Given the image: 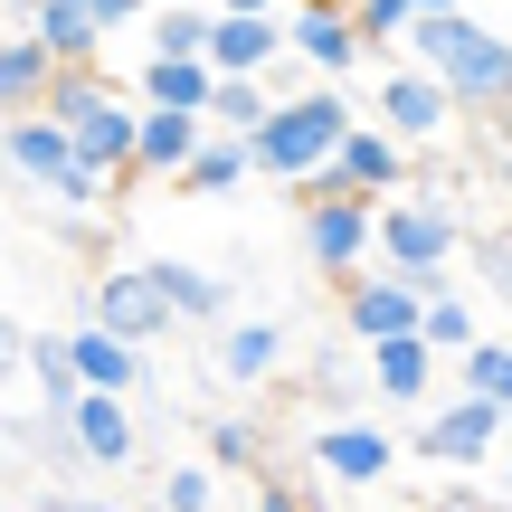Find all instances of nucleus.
Here are the masks:
<instances>
[{
    "instance_id": "nucleus-1",
    "label": "nucleus",
    "mask_w": 512,
    "mask_h": 512,
    "mask_svg": "<svg viewBox=\"0 0 512 512\" xmlns=\"http://www.w3.org/2000/svg\"><path fill=\"white\" fill-rule=\"evenodd\" d=\"M399 48L456 95V114H503L512 105V38H494L475 10H418Z\"/></svg>"
},
{
    "instance_id": "nucleus-2",
    "label": "nucleus",
    "mask_w": 512,
    "mask_h": 512,
    "mask_svg": "<svg viewBox=\"0 0 512 512\" xmlns=\"http://www.w3.org/2000/svg\"><path fill=\"white\" fill-rule=\"evenodd\" d=\"M351 124H361V114H351L342 76H323V86H294V95H275V114L247 133V143H256V171H266V181H294V190H304L313 171H323L332 152H342V133H351Z\"/></svg>"
},
{
    "instance_id": "nucleus-3",
    "label": "nucleus",
    "mask_w": 512,
    "mask_h": 512,
    "mask_svg": "<svg viewBox=\"0 0 512 512\" xmlns=\"http://www.w3.org/2000/svg\"><path fill=\"white\" fill-rule=\"evenodd\" d=\"M465 228L446 200H427V190H399V200H380V266L408 275L418 294H446V266H456Z\"/></svg>"
},
{
    "instance_id": "nucleus-4",
    "label": "nucleus",
    "mask_w": 512,
    "mask_h": 512,
    "mask_svg": "<svg viewBox=\"0 0 512 512\" xmlns=\"http://www.w3.org/2000/svg\"><path fill=\"white\" fill-rule=\"evenodd\" d=\"M48 114L76 133V152H86V162H105V171H133V133H143V105H133V95H114L95 67H57V86H48Z\"/></svg>"
},
{
    "instance_id": "nucleus-5",
    "label": "nucleus",
    "mask_w": 512,
    "mask_h": 512,
    "mask_svg": "<svg viewBox=\"0 0 512 512\" xmlns=\"http://www.w3.org/2000/svg\"><path fill=\"white\" fill-rule=\"evenodd\" d=\"M380 190H408V143L380 124V114H361V124L342 133V152H332L294 200H380Z\"/></svg>"
},
{
    "instance_id": "nucleus-6",
    "label": "nucleus",
    "mask_w": 512,
    "mask_h": 512,
    "mask_svg": "<svg viewBox=\"0 0 512 512\" xmlns=\"http://www.w3.org/2000/svg\"><path fill=\"white\" fill-rule=\"evenodd\" d=\"M48 446L86 475V465H133L143 456V427H133V408H124V389H76V408L67 418H48Z\"/></svg>"
},
{
    "instance_id": "nucleus-7",
    "label": "nucleus",
    "mask_w": 512,
    "mask_h": 512,
    "mask_svg": "<svg viewBox=\"0 0 512 512\" xmlns=\"http://www.w3.org/2000/svg\"><path fill=\"white\" fill-rule=\"evenodd\" d=\"M304 465L323 484H342V494H370V484H389V465H399V437H389L380 418H323L304 437Z\"/></svg>"
},
{
    "instance_id": "nucleus-8",
    "label": "nucleus",
    "mask_w": 512,
    "mask_h": 512,
    "mask_svg": "<svg viewBox=\"0 0 512 512\" xmlns=\"http://www.w3.org/2000/svg\"><path fill=\"white\" fill-rule=\"evenodd\" d=\"M361 256H380V200H304V266L351 285Z\"/></svg>"
},
{
    "instance_id": "nucleus-9",
    "label": "nucleus",
    "mask_w": 512,
    "mask_h": 512,
    "mask_svg": "<svg viewBox=\"0 0 512 512\" xmlns=\"http://www.w3.org/2000/svg\"><path fill=\"white\" fill-rule=\"evenodd\" d=\"M86 313H95L105 332H124V342H143V351L181 332V313H171V294L152 285V266H143V256H133V266H105V275H95Z\"/></svg>"
},
{
    "instance_id": "nucleus-10",
    "label": "nucleus",
    "mask_w": 512,
    "mask_h": 512,
    "mask_svg": "<svg viewBox=\"0 0 512 512\" xmlns=\"http://www.w3.org/2000/svg\"><path fill=\"white\" fill-rule=\"evenodd\" d=\"M285 38H294V57H304L313 76L370 67V38H361V19H351V0H294V10H285Z\"/></svg>"
},
{
    "instance_id": "nucleus-11",
    "label": "nucleus",
    "mask_w": 512,
    "mask_h": 512,
    "mask_svg": "<svg viewBox=\"0 0 512 512\" xmlns=\"http://www.w3.org/2000/svg\"><path fill=\"white\" fill-rule=\"evenodd\" d=\"M380 124L399 133L408 152H418V143H446V124H456V95H446L437 76L418 67V57H408V67H380Z\"/></svg>"
},
{
    "instance_id": "nucleus-12",
    "label": "nucleus",
    "mask_w": 512,
    "mask_h": 512,
    "mask_svg": "<svg viewBox=\"0 0 512 512\" xmlns=\"http://www.w3.org/2000/svg\"><path fill=\"white\" fill-rule=\"evenodd\" d=\"M503 427H512V408H494L484 389H456V399L418 427V446H427L437 465H484V456L503 446Z\"/></svg>"
},
{
    "instance_id": "nucleus-13",
    "label": "nucleus",
    "mask_w": 512,
    "mask_h": 512,
    "mask_svg": "<svg viewBox=\"0 0 512 512\" xmlns=\"http://www.w3.org/2000/svg\"><path fill=\"white\" fill-rule=\"evenodd\" d=\"M285 57H294L285 10H209V67L219 76H266Z\"/></svg>"
},
{
    "instance_id": "nucleus-14",
    "label": "nucleus",
    "mask_w": 512,
    "mask_h": 512,
    "mask_svg": "<svg viewBox=\"0 0 512 512\" xmlns=\"http://www.w3.org/2000/svg\"><path fill=\"white\" fill-rule=\"evenodd\" d=\"M418 313H427V294L408 285V275H351L342 285V323H351V342H399V332H418Z\"/></svg>"
},
{
    "instance_id": "nucleus-15",
    "label": "nucleus",
    "mask_w": 512,
    "mask_h": 512,
    "mask_svg": "<svg viewBox=\"0 0 512 512\" xmlns=\"http://www.w3.org/2000/svg\"><path fill=\"white\" fill-rule=\"evenodd\" d=\"M67 162H76V133L57 124L48 105H38V114H10V124H0V171H10V181L48 190V181H57Z\"/></svg>"
},
{
    "instance_id": "nucleus-16",
    "label": "nucleus",
    "mask_w": 512,
    "mask_h": 512,
    "mask_svg": "<svg viewBox=\"0 0 512 512\" xmlns=\"http://www.w3.org/2000/svg\"><path fill=\"white\" fill-rule=\"evenodd\" d=\"M200 143H209V114H181V105H143V133H133V181H181Z\"/></svg>"
},
{
    "instance_id": "nucleus-17",
    "label": "nucleus",
    "mask_w": 512,
    "mask_h": 512,
    "mask_svg": "<svg viewBox=\"0 0 512 512\" xmlns=\"http://www.w3.org/2000/svg\"><path fill=\"white\" fill-rule=\"evenodd\" d=\"M238 181H256V143H247V133H219V124H209V143L190 152V171H181L171 190H181V200H219V190H238Z\"/></svg>"
},
{
    "instance_id": "nucleus-18",
    "label": "nucleus",
    "mask_w": 512,
    "mask_h": 512,
    "mask_svg": "<svg viewBox=\"0 0 512 512\" xmlns=\"http://www.w3.org/2000/svg\"><path fill=\"white\" fill-rule=\"evenodd\" d=\"M29 29H38V48H48L57 67H95V48H105V19H95L86 0H38Z\"/></svg>"
},
{
    "instance_id": "nucleus-19",
    "label": "nucleus",
    "mask_w": 512,
    "mask_h": 512,
    "mask_svg": "<svg viewBox=\"0 0 512 512\" xmlns=\"http://www.w3.org/2000/svg\"><path fill=\"white\" fill-rule=\"evenodd\" d=\"M361 351H370V389H380V399H399V408L427 399V380H437V351H427L418 332H399V342H361Z\"/></svg>"
},
{
    "instance_id": "nucleus-20",
    "label": "nucleus",
    "mask_w": 512,
    "mask_h": 512,
    "mask_svg": "<svg viewBox=\"0 0 512 512\" xmlns=\"http://www.w3.org/2000/svg\"><path fill=\"white\" fill-rule=\"evenodd\" d=\"M143 361H152L143 342H124V332H105L86 313V332H76V370H86V389H124V399H133V389H143Z\"/></svg>"
},
{
    "instance_id": "nucleus-21",
    "label": "nucleus",
    "mask_w": 512,
    "mask_h": 512,
    "mask_svg": "<svg viewBox=\"0 0 512 512\" xmlns=\"http://www.w3.org/2000/svg\"><path fill=\"white\" fill-rule=\"evenodd\" d=\"M48 86H57V57L38 48V29L29 38H0V114H38Z\"/></svg>"
},
{
    "instance_id": "nucleus-22",
    "label": "nucleus",
    "mask_w": 512,
    "mask_h": 512,
    "mask_svg": "<svg viewBox=\"0 0 512 512\" xmlns=\"http://www.w3.org/2000/svg\"><path fill=\"white\" fill-rule=\"evenodd\" d=\"M143 105H181V114H209V86H219V67L209 57H143Z\"/></svg>"
},
{
    "instance_id": "nucleus-23",
    "label": "nucleus",
    "mask_w": 512,
    "mask_h": 512,
    "mask_svg": "<svg viewBox=\"0 0 512 512\" xmlns=\"http://www.w3.org/2000/svg\"><path fill=\"white\" fill-rule=\"evenodd\" d=\"M143 266H152V285L171 294L181 323H219V313H228V285H219L209 266H190V256H143Z\"/></svg>"
},
{
    "instance_id": "nucleus-24",
    "label": "nucleus",
    "mask_w": 512,
    "mask_h": 512,
    "mask_svg": "<svg viewBox=\"0 0 512 512\" xmlns=\"http://www.w3.org/2000/svg\"><path fill=\"white\" fill-rule=\"evenodd\" d=\"M285 342H294L285 323H238V332L219 342V370H228V389H256V380H275V370H285Z\"/></svg>"
},
{
    "instance_id": "nucleus-25",
    "label": "nucleus",
    "mask_w": 512,
    "mask_h": 512,
    "mask_svg": "<svg viewBox=\"0 0 512 512\" xmlns=\"http://www.w3.org/2000/svg\"><path fill=\"white\" fill-rule=\"evenodd\" d=\"M29 370H38V389H48V418H67L76 389H86V370H76V332H29Z\"/></svg>"
},
{
    "instance_id": "nucleus-26",
    "label": "nucleus",
    "mask_w": 512,
    "mask_h": 512,
    "mask_svg": "<svg viewBox=\"0 0 512 512\" xmlns=\"http://www.w3.org/2000/svg\"><path fill=\"white\" fill-rule=\"evenodd\" d=\"M143 57H209V10H190V0H152L143 19Z\"/></svg>"
},
{
    "instance_id": "nucleus-27",
    "label": "nucleus",
    "mask_w": 512,
    "mask_h": 512,
    "mask_svg": "<svg viewBox=\"0 0 512 512\" xmlns=\"http://www.w3.org/2000/svg\"><path fill=\"white\" fill-rule=\"evenodd\" d=\"M266 114H275L266 76H219V86H209V124H219V133H256Z\"/></svg>"
},
{
    "instance_id": "nucleus-28",
    "label": "nucleus",
    "mask_w": 512,
    "mask_h": 512,
    "mask_svg": "<svg viewBox=\"0 0 512 512\" xmlns=\"http://www.w3.org/2000/svg\"><path fill=\"white\" fill-rule=\"evenodd\" d=\"M418 342H427V351H456V361H465V351L484 342V332H475V304H465L456 285H446V294H427V313H418Z\"/></svg>"
},
{
    "instance_id": "nucleus-29",
    "label": "nucleus",
    "mask_w": 512,
    "mask_h": 512,
    "mask_svg": "<svg viewBox=\"0 0 512 512\" xmlns=\"http://www.w3.org/2000/svg\"><path fill=\"white\" fill-rule=\"evenodd\" d=\"M105 200H114V171H105V162H86V152H76V162L48 181V209H67V219H95Z\"/></svg>"
},
{
    "instance_id": "nucleus-30",
    "label": "nucleus",
    "mask_w": 512,
    "mask_h": 512,
    "mask_svg": "<svg viewBox=\"0 0 512 512\" xmlns=\"http://www.w3.org/2000/svg\"><path fill=\"white\" fill-rule=\"evenodd\" d=\"M209 465H228V475H256V465H266V437H256L247 418H209Z\"/></svg>"
},
{
    "instance_id": "nucleus-31",
    "label": "nucleus",
    "mask_w": 512,
    "mask_h": 512,
    "mask_svg": "<svg viewBox=\"0 0 512 512\" xmlns=\"http://www.w3.org/2000/svg\"><path fill=\"white\" fill-rule=\"evenodd\" d=\"M465 389H484L494 408H512V342H475L465 351Z\"/></svg>"
},
{
    "instance_id": "nucleus-32",
    "label": "nucleus",
    "mask_w": 512,
    "mask_h": 512,
    "mask_svg": "<svg viewBox=\"0 0 512 512\" xmlns=\"http://www.w3.org/2000/svg\"><path fill=\"white\" fill-rule=\"evenodd\" d=\"M351 19H361V38H370V48H399V38H408V19H418V0H351Z\"/></svg>"
},
{
    "instance_id": "nucleus-33",
    "label": "nucleus",
    "mask_w": 512,
    "mask_h": 512,
    "mask_svg": "<svg viewBox=\"0 0 512 512\" xmlns=\"http://www.w3.org/2000/svg\"><path fill=\"white\" fill-rule=\"evenodd\" d=\"M219 503V475H209V465H171L162 475V512H209Z\"/></svg>"
},
{
    "instance_id": "nucleus-34",
    "label": "nucleus",
    "mask_w": 512,
    "mask_h": 512,
    "mask_svg": "<svg viewBox=\"0 0 512 512\" xmlns=\"http://www.w3.org/2000/svg\"><path fill=\"white\" fill-rule=\"evenodd\" d=\"M86 10L105 19V38H114V29H143V19H152V0H86Z\"/></svg>"
},
{
    "instance_id": "nucleus-35",
    "label": "nucleus",
    "mask_w": 512,
    "mask_h": 512,
    "mask_svg": "<svg viewBox=\"0 0 512 512\" xmlns=\"http://www.w3.org/2000/svg\"><path fill=\"white\" fill-rule=\"evenodd\" d=\"M484 285H494V294H503V313H512V238L484 247Z\"/></svg>"
},
{
    "instance_id": "nucleus-36",
    "label": "nucleus",
    "mask_w": 512,
    "mask_h": 512,
    "mask_svg": "<svg viewBox=\"0 0 512 512\" xmlns=\"http://www.w3.org/2000/svg\"><path fill=\"white\" fill-rule=\"evenodd\" d=\"M29 512H124V503H95V494H38Z\"/></svg>"
},
{
    "instance_id": "nucleus-37",
    "label": "nucleus",
    "mask_w": 512,
    "mask_h": 512,
    "mask_svg": "<svg viewBox=\"0 0 512 512\" xmlns=\"http://www.w3.org/2000/svg\"><path fill=\"white\" fill-rule=\"evenodd\" d=\"M256 512H304V503H294V494H285V484H275V475H266V484H256Z\"/></svg>"
},
{
    "instance_id": "nucleus-38",
    "label": "nucleus",
    "mask_w": 512,
    "mask_h": 512,
    "mask_svg": "<svg viewBox=\"0 0 512 512\" xmlns=\"http://www.w3.org/2000/svg\"><path fill=\"white\" fill-rule=\"evenodd\" d=\"M219 10H294V0H219Z\"/></svg>"
},
{
    "instance_id": "nucleus-39",
    "label": "nucleus",
    "mask_w": 512,
    "mask_h": 512,
    "mask_svg": "<svg viewBox=\"0 0 512 512\" xmlns=\"http://www.w3.org/2000/svg\"><path fill=\"white\" fill-rule=\"evenodd\" d=\"M494 143H503V152H512V105H503V114H494Z\"/></svg>"
},
{
    "instance_id": "nucleus-40",
    "label": "nucleus",
    "mask_w": 512,
    "mask_h": 512,
    "mask_svg": "<svg viewBox=\"0 0 512 512\" xmlns=\"http://www.w3.org/2000/svg\"><path fill=\"white\" fill-rule=\"evenodd\" d=\"M19 361H29V351H0V389H10V370H19Z\"/></svg>"
},
{
    "instance_id": "nucleus-41",
    "label": "nucleus",
    "mask_w": 512,
    "mask_h": 512,
    "mask_svg": "<svg viewBox=\"0 0 512 512\" xmlns=\"http://www.w3.org/2000/svg\"><path fill=\"white\" fill-rule=\"evenodd\" d=\"M418 10H465V0H418Z\"/></svg>"
},
{
    "instance_id": "nucleus-42",
    "label": "nucleus",
    "mask_w": 512,
    "mask_h": 512,
    "mask_svg": "<svg viewBox=\"0 0 512 512\" xmlns=\"http://www.w3.org/2000/svg\"><path fill=\"white\" fill-rule=\"evenodd\" d=\"M437 512H484V503H437Z\"/></svg>"
},
{
    "instance_id": "nucleus-43",
    "label": "nucleus",
    "mask_w": 512,
    "mask_h": 512,
    "mask_svg": "<svg viewBox=\"0 0 512 512\" xmlns=\"http://www.w3.org/2000/svg\"><path fill=\"white\" fill-rule=\"evenodd\" d=\"M503 190H512V152H503Z\"/></svg>"
}]
</instances>
